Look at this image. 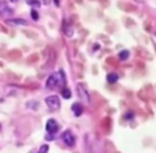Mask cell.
I'll return each instance as SVG.
<instances>
[{
  "label": "cell",
  "instance_id": "1",
  "mask_svg": "<svg viewBox=\"0 0 156 153\" xmlns=\"http://www.w3.org/2000/svg\"><path fill=\"white\" fill-rule=\"evenodd\" d=\"M64 84H65V74L61 70V71L58 72H54V74H52L48 78L46 86H47V88L53 89V88H55V87H58L60 85H64Z\"/></svg>",
  "mask_w": 156,
  "mask_h": 153
},
{
  "label": "cell",
  "instance_id": "2",
  "mask_svg": "<svg viewBox=\"0 0 156 153\" xmlns=\"http://www.w3.org/2000/svg\"><path fill=\"white\" fill-rule=\"evenodd\" d=\"M77 92H78V95H79V98L81 99L83 103L85 104H88L90 101V98H89V94H88L86 87L82 84V83H79L77 85Z\"/></svg>",
  "mask_w": 156,
  "mask_h": 153
},
{
  "label": "cell",
  "instance_id": "3",
  "mask_svg": "<svg viewBox=\"0 0 156 153\" xmlns=\"http://www.w3.org/2000/svg\"><path fill=\"white\" fill-rule=\"evenodd\" d=\"M46 103H47L48 108L52 110V111H58V108H61V100L58 96H50L45 99Z\"/></svg>",
  "mask_w": 156,
  "mask_h": 153
},
{
  "label": "cell",
  "instance_id": "4",
  "mask_svg": "<svg viewBox=\"0 0 156 153\" xmlns=\"http://www.w3.org/2000/svg\"><path fill=\"white\" fill-rule=\"evenodd\" d=\"M46 130L49 133H51V134H55V133L58 132V130H60V126H58V123L56 122L55 119L51 118L46 123Z\"/></svg>",
  "mask_w": 156,
  "mask_h": 153
},
{
  "label": "cell",
  "instance_id": "5",
  "mask_svg": "<svg viewBox=\"0 0 156 153\" xmlns=\"http://www.w3.org/2000/svg\"><path fill=\"white\" fill-rule=\"evenodd\" d=\"M62 139L65 144H66L68 147H72L75 143V138H74L73 134H72L70 131H65V132L62 134Z\"/></svg>",
  "mask_w": 156,
  "mask_h": 153
},
{
  "label": "cell",
  "instance_id": "6",
  "mask_svg": "<svg viewBox=\"0 0 156 153\" xmlns=\"http://www.w3.org/2000/svg\"><path fill=\"white\" fill-rule=\"evenodd\" d=\"M0 14L3 16H10L13 14L12 9L9 6V4L5 1H0Z\"/></svg>",
  "mask_w": 156,
  "mask_h": 153
},
{
  "label": "cell",
  "instance_id": "7",
  "mask_svg": "<svg viewBox=\"0 0 156 153\" xmlns=\"http://www.w3.org/2000/svg\"><path fill=\"white\" fill-rule=\"evenodd\" d=\"M6 24L11 25V26H24V25H28L24 19L20 18H12V19H6Z\"/></svg>",
  "mask_w": 156,
  "mask_h": 153
},
{
  "label": "cell",
  "instance_id": "8",
  "mask_svg": "<svg viewBox=\"0 0 156 153\" xmlns=\"http://www.w3.org/2000/svg\"><path fill=\"white\" fill-rule=\"evenodd\" d=\"M71 110H72V112H73V114L77 117L81 116L82 113H83V108L80 103H73L72 106H71Z\"/></svg>",
  "mask_w": 156,
  "mask_h": 153
},
{
  "label": "cell",
  "instance_id": "9",
  "mask_svg": "<svg viewBox=\"0 0 156 153\" xmlns=\"http://www.w3.org/2000/svg\"><path fill=\"white\" fill-rule=\"evenodd\" d=\"M62 96H63V98H65V99H70V98H71V92H70L69 88L65 87V88H63V90H62Z\"/></svg>",
  "mask_w": 156,
  "mask_h": 153
},
{
  "label": "cell",
  "instance_id": "10",
  "mask_svg": "<svg viewBox=\"0 0 156 153\" xmlns=\"http://www.w3.org/2000/svg\"><path fill=\"white\" fill-rule=\"evenodd\" d=\"M118 79H119V76H117L116 74H109V76H107V81H109V83H111V84L118 81Z\"/></svg>",
  "mask_w": 156,
  "mask_h": 153
},
{
  "label": "cell",
  "instance_id": "11",
  "mask_svg": "<svg viewBox=\"0 0 156 153\" xmlns=\"http://www.w3.org/2000/svg\"><path fill=\"white\" fill-rule=\"evenodd\" d=\"M130 56V52L127 50H123L121 51V52L119 53V58L120 60H122V61H125V60H127V58Z\"/></svg>",
  "mask_w": 156,
  "mask_h": 153
},
{
  "label": "cell",
  "instance_id": "12",
  "mask_svg": "<svg viewBox=\"0 0 156 153\" xmlns=\"http://www.w3.org/2000/svg\"><path fill=\"white\" fill-rule=\"evenodd\" d=\"M27 3L29 5H32V6H37V8L40 6V0H27Z\"/></svg>",
  "mask_w": 156,
  "mask_h": 153
},
{
  "label": "cell",
  "instance_id": "13",
  "mask_svg": "<svg viewBox=\"0 0 156 153\" xmlns=\"http://www.w3.org/2000/svg\"><path fill=\"white\" fill-rule=\"evenodd\" d=\"M31 17L33 18V20H35V21L38 20L40 16H38V13L36 12V10H32L31 11Z\"/></svg>",
  "mask_w": 156,
  "mask_h": 153
},
{
  "label": "cell",
  "instance_id": "14",
  "mask_svg": "<svg viewBox=\"0 0 156 153\" xmlns=\"http://www.w3.org/2000/svg\"><path fill=\"white\" fill-rule=\"evenodd\" d=\"M48 150H49V146H47V145H42L40 148V153H46V152H48Z\"/></svg>",
  "mask_w": 156,
  "mask_h": 153
},
{
  "label": "cell",
  "instance_id": "15",
  "mask_svg": "<svg viewBox=\"0 0 156 153\" xmlns=\"http://www.w3.org/2000/svg\"><path fill=\"white\" fill-rule=\"evenodd\" d=\"M54 3H55V5H60V2H58V0H54Z\"/></svg>",
  "mask_w": 156,
  "mask_h": 153
},
{
  "label": "cell",
  "instance_id": "16",
  "mask_svg": "<svg viewBox=\"0 0 156 153\" xmlns=\"http://www.w3.org/2000/svg\"><path fill=\"white\" fill-rule=\"evenodd\" d=\"M11 1H12V2H15V1H17V0H11Z\"/></svg>",
  "mask_w": 156,
  "mask_h": 153
},
{
  "label": "cell",
  "instance_id": "17",
  "mask_svg": "<svg viewBox=\"0 0 156 153\" xmlns=\"http://www.w3.org/2000/svg\"><path fill=\"white\" fill-rule=\"evenodd\" d=\"M0 128H1V126H0Z\"/></svg>",
  "mask_w": 156,
  "mask_h": 153
},
{
  "label": "cell",
  "instance_id": "18",
  "mask_svg": "<svg viewBox=\"0 0 156 153\" xmlns=\"http://www.w3.org/2000/svg\"><path fill=\"white\" fill-rule=\"evenodd\" d=\"M155 35H156V34H155Z\"/></svg>",
  "mask_w": 156,
  "mask_h": 153
}]
</instances>
